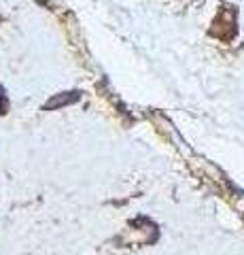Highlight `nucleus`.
<instances>
[{
	"mask_svg": "<svg viewBox=\"0 0 244 255\" xmlns=\"http://www.w3.org/2000/svg\"><path fill=\"white\" fill-rule=\"evenodd\" d=\"M210 34L217 38H223V41H230V38L236 34V17L234 11H221L217 15V19L212 21Z\"/></svg>",
	"mask_w": 244,
	"mask_h": 255,
	"instance_id": "f257e3e1",
	"label": "nucleus"
},
{
	"mask_svg": "<svg viewBox=\"0 0 244 255\" xmlns=\"http://www.w3.org/2000/svg\"><path fill=\"white\" fill-rule=\"evenodd\" d=\"M79 98V94L77 92H70L68 96H56V98H51L49 102L45 105L47 111H51V109H58V107H64V105H70V102H75Z\"/></svg>",
	"mask_w": 244,
	"mask_h": 255,
	"instance_id": "f03ea898",
	"label": "nucleus"
},
{
	"mask_svg": "<svg viewBox=\"0 0 244 255\" xmlns=\"http://www.w3.org/2000/svg\"><path fill=\"white\" fill-rule=\"evenodd\" d=\"M0 113H6V98H4L2 90H0Z\"/></svg>",
	"mask_w": 244,
	"mask_h": 255,
	"instance_id": "7ed1b4c3",
	"label": "nucleus"
}]
</instances>
